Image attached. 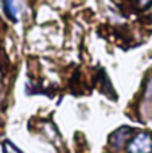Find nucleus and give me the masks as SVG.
<instances>
[{
	"label": "nucleus",
	"instance_id": "nucleus-1",
	"mask_svg": "<svg viewBox=\"0 0 152 153\" xmlns=\"http://www.w3.org/2000/svg\"><path fill=\"white\" fill-rule=\"evenodd\" d=\"M152 138L147 133H139L128 145V153H151Z\"/></svg>",
	"mask_w": 152,
	"mask_h": 153
},
{
	"label": "nucleus",
	"instance_id": "nucleus-2",
	"mask_svg": "<svg viewBox=\"0 0 152 153\" xmlns=\"http://www.w3.org/2000/svg\"><path fill=\"white\" fill-rule=\"evenodd\" d=\"M4 10L7 15L11 19L16 20V15H18V7H16L15 0H4Z\"/></svg>",
	"mask_w": 152,
	"mask_h": 153
},
{
	"label": "nucleus",
	"instance_id": "nucleus-3",
	"mask_svg": "<svg viewBox=\"0 0 152 153\" xmlns=\"http://www.w3.org/2000/svg\"><path fill=\"white\" fill-rule=\"evenodd\" d=\"M5 152L7 153H20L12 144H10V143H5Z\"/></svg>",
	"mask_w": 152,
	"mask_h": 153
},
{
	"label": "nucleus",
	"instance_id": "nucleus-4",
	"mask_svg": "<svg viewBox=\"0 0 152 153\" xmlns=\"http://www.w3.org/2000/svg\"><path fill=\"white\" fill-rule=\"evenodd\" d=\"M152 4V0H139V5L142 8H147Z\"/></svg>",
	"mask_w": 152,
	"mask_h": 153
}]
</instances>
